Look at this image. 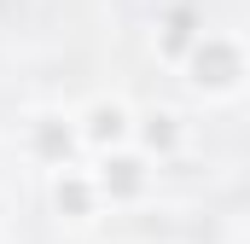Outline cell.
<instances>
[{"label": "cell", "instance_id": "obj_2", "mask_svg": "<svg viewBox=\"0 0 250 244\" xmlns=\"http://www.w3.org/2000/svg\"><path fill=\"white\" fill-rule=\"evenodd\" d=\"M23 151H29V163H41V169H76V151H82V128L76 117H29L23 128Z\"/></svg>", "mask_w": 250, "mask_h": 244}, {"label": "cell", "instance_id": "obj_4", "mask_svg": "<svg viewBox=\"0 0 250 244\" xmlns=\"http://www.w3.org/2000/svg\"><path fill=\"white\" fill-rule=\"evenodd\" d=\"M93 181H99V198L105 203H140L151 192V157L134 151V145L128 151H111V157H99Z\"/></svg>", "mask_w": 250, "mask_h": 244}, {"label": "cell", "instance_id": "obj_3", "mask_svg": "<svg viewBox=\"0 0 250 244\" xmlns=\"http://www.w3.org/2000/svg\"><path fill=\"white\" fill-rule=\"evenodd\" d=\"M76 128H82V151H93V157H111V151H128L134 145V111H128L123 99H93L82 117H76Z\"/></svg>", "mask_w": 250, "mask_h": 244}, {"label": "cell", "instance_id": "obj_5", "mask_svg": "<svg viewBox=\"0 0 250 244\" xmlns=\"http://www.w3.org/2000/svg\"><path fill=\"white\" fill-rule=\"evenodd\" d=\"M99 181H93V169H59L53 175V209H59L64 221H93L99 215Z\"/></svg>", "mask_w": 250, "mask_h": 244}, {"label": "cell", "instance_id": "obj_7", "mask_svg": "<svg viewBox=\"0 0 250 244\" xmlns=\"http://www.w3.org/2000/svg\"><path fill=\"white\" fill-rule=\"evenodd\" d=\"M134 140H140V151H146V157H169V151L181 145V117H175V111H157V117H140V128H134Z\"/></svg>", "mask_w": 250, "mask_h": 244}, {"label": "cell", "instance_id": "obj_6", "mask_svg": "<svg viewBox=\"0 0 250 244\" xmlns=\"http://www.w3.org/2000/svg\"><path fill=\"white\" fill-rule=\"evenodd\" d=\"M198 35H204V29H198V12H192V6H175V12L157 18V53L175 59V64L198 47Z\"/></svg>", "mask_w": 250, "mask_h": 244}, {"label": "cell", "instance_id": "obj_1", "mask_svg": "<svg viewBox=\"0 0 250 244\" xmlns=\"http://www.w3.org/2000/svg\"><path fill=\"white\" fill-rule=\"evenodd\" d=\"M181 64H187V81L198 87V93H209V99H233V93L250 81L245 41H239V35H221V29H204L198 47H192Z\"/></svg>", "mask_w": 250, "mask_h": 244}]
</instances>
